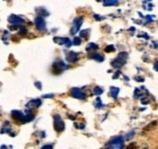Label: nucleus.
Masks as SVG:
<instances>
[{
  "mask_svg": "<svg viewBox=\"0 0 158 149\" xmlns=\"http://www.w3.org/2000/svg\"><path fill=\"white\" fill-rule=\"evenodd\" d=\"M127 58V53L124 52H120L118 56H117V58H115L111 62V65H112L113 67L116 68V69H120L126 63Z\"/></svg>",
  "mask_w": 158,
  "mask_h": 149,
  "instance_id": "1",
  "label": "nucleus"
},
{
  "mask_svg": "<svg viewBox=\"0 0 158 149\" xmlns=\"http://www.w3.org/2000/svg\"><path fill=\"white\" fill-rule=\"evenodd\" d=\"M53 118H54V124H53L54 129H55L57 132L63 131L65 128V124L61 117H60L59 115H54Z\"/></svg>",
  "mask_w": 158,
  "mask_h": 149,
  "instance_id": "2",
  "label": "nucleus"
},
{
  "mask_svg": "<svg viewBox=\"0 0 158 149\" xmlns=\"http://www.w3.org/2000/svg\"><path fill=\"white\" fill-rule=\"evenodd\" d=\"M68 66L66 64L63 62L62 61H55L52 65V69H53V73L56 75H59V74L62 73V72L66 69H67Z\"/></svg>",
  "mask_w": 158,
  "mask_h": 149,
  "instance_id": "3",
  "label": "nucleus"
},
{
  "mask_svg": "<svg viewBox=\"0 0 158 149\" xmlns=\"http://www.w3.org/2000/svg\"><path fill=\"white\" fill-rule=\"evenodd\" d=\"M83 18H81V17H78V18L74 19L73 23L72 29H71V34L72 35H74V34H76L78 32L79 29L81 27L82 24H83Z\"/></svg>",
  "mask_w": 158,
  "mask_h": 149,
  "instance_id": "4",
  "label": "nucleus"
},
{
  "mask_svg": "<svg viewBox=\"0 0 158 149\" xmlns=\"http://www.w3.org/2000/svg\"><path fill=\"white\" fill-rule=\"evenodd\" d=\"M54 42H56L58 45H65L66 47H70L72 45V41L68 38H60V37H55L53 38Z\"/></svg>",
  "mask_w": 158,
  "mask_h": 149,
  "instance_id": "5",
  "label": "nucleus"
},
{
  "mask_svg": "<svg viewBox=\"0 0 158 149\" xmlns=\"http://www.w3.org/2000/svg\"><path fill=\"white\" fill-rule=\"evenodd\" d=\"M35 27L38 30L43 31L46 29V22L42 16H38L35 19Z\"/></svg>",
  "mask_w": 158,
  "mask_h": 149,
  "instance_id": "6",
  "label": "nucleus"
},
{
  "mask_svg": "<svg viewBox=\"0 0 158 149\" xmlns=\"http://www.w3.org/2000/svg\"><path fill=\"white\" fill-rule=\"evenodd\" d=\"M71 95L73 98H77V99H84L86 98V95L81 91V89L78 88H74L71 90Z\"/></svg>",
  "mask_w": 158,
  "mask_h": 149,
  "instance_id": "7",
  "label": "nucleus"
},
{
  "mask_svg": "<svg viewBox=\"0 0 158 149\" xmlns=\"http://www.w3.org/2000/svg\"><path fill=\"white\" fill-rule=\"evenodd\" d=\"M12 117L13 118V119L16 120L18 121H22V122H25V119H24V115L22 112L20 111H16L14 110L12 111Z\"/></svg>",
  "mask_w": 158,
  "mask_h": 149,
  "instance_id": "8",
  "label": "nucleus"
},
{
  "mask_svg": "<svg viewBox=\"0 0 158 149\" xmlns=\"http://www.w3.org/2000/svg\"><path fill=\"white\" fill-rule=\"evenodd\" d=\"M42 104L41 100L40 99H33L31 100L30 101L27 103L26 104V107L29 109H33V108H39Z\"/></svg>",
  "mask_w": 158,
  "mask_h": 149,
  "instance_id": "9",
  "label": "nucleus"
},
{
  "mask_svg": "<svg viewBox=\"0 0 158 149\" xmlns=\"http://www.w3.org/2000/svg\"><path fill=\"white\" fill-rule=\"evenodd\" d=\"M66 61L69 62H75L78 60V54L74 52H68L66 57Z\"/></svg>",
  "mask_w": 158,
  "mask_h": 149,
  "instance_id": "10",
  "label": "nucleus"
},
{
  "mask_svg": "<svg viewBox=\"0 0 158 149\" xmlns=\"http://www.w3.org/2000/svg\"><path fill=\"white\" fill-rule=\"evenodd\" d=\"M9 22L10 23H12V24L19 25V24H20V23H23L24 21H23V18H21L20 17L17 16V15H12L9 16Z\"/></svg>",
  "mask_w": 158,
  "mask_h": 149,
  "instance_id": "11",
  "label": "nucleus"
},
{
  "mask_svg": "<svg viewBox=\"0 0 158 149\" xmlns=\"http://www.w3.org/2000/svg\"><path fill=\"white\" fill-rule=\"evenodd\" d=\"M119 91H120V89H119L118 88H117V87H111L110 88V93H111V95H112L113 98H117V95H118Z\"/></svg>",
  "mask_w": 158,
  "mask_h": 149,
  "instance_id": "12",
  "label": "nucleus"
},
{
  "mask_svg": "<svg viewBox=\"0 0 158 149\" xmlns=\"http://www.w3.org/2000/svg\"><path fill=\"white\" fill-rule=\"evenodd\" d=\"M91 58H94V59L97 60V61H102L104 60V58H103V55H101L100 54H97V53H94L90 55Z\"/></svg>",
  "mask_w": 158,
  "mask_h": 149,
  "instance_id": "13",
  "label": "nucleus"
},
{
  "mask_svg": "<svg viewBox=\"0 0 158 149\" xmlns=\"http://www.w3.org/2000/svg\"><path fill=\"white\" fill-rule=\"evenodd\" d=\"M157 121H152V122L150 123V124H148V126H146V127H144V131H151V130H152L153 128H154V127H155L156 126H157Z\"/></svg>",
  "mask_w": 158,
  "mask_h": 149,
  "instance_id": "14",
  "label": "nucleus"
},
{
  "mask_svg": "<svg viewBox=\"0 0 158 149\" xmlns=\"http://www.w3.org/2000/svg\"><path fill=\"white\" fill-rule=\"evenodd\" d=\"M98 49V46L97 45H95L94 43H89V45H88V46L86 47V51H90V50H94V49Z\"/></svg>",
  "mask_w": 158,
  "mask_h": 149,
  "instance_id": "15",
  "label": "nucleus"
},
{
  "mask_svg": "<svg viewBox=\"0 0 158 149\" xmlns=\"http://www.w3.org/2000/svg\"><path fill=\"white\" fill-rule=\"evenodd\" d=\"M94 93L95 94V95H101V94L103 93V89L100 88L99 87H96L94 90Z\"/></svg>",
  "mask_w": 158,
  "mask_h": 149,
  "instance_id": "16",
  "label": "nucleus"
},
{
  "mask_svg": "<svg viewBox=\"0 0 158 149\" xmlns=\"http://www.w3.org/2000/svg\"><path fill=\"white\" fill-rule=\"evenodd\" d=\"M89 30H83L80 33V37H83V38H87V36L89 35Z\"/></svg>",
  "mask_w": 158,
  "mask_h": 149,
  "instance_id": "17",
  "label": "nucleus"
},
{
  "mask_svg": "<svg viewBox=\"0 0 158 149\" xmlns=\"http://www.w3.org/2000/svg\"><path fill=\"white\" fill-rule=\"evenodd\" d=\"M114 50H115V48H114V46L113 45H108L107 47H106V49H105V51H106V52H114Z\"/></svg>",
  "mask_w": 158,
  "mask_h": 149,
  "instance_id": "18",
  "label": "nucleus"
},
{
  "mask_svg": "<svg viewBox=\"0 0 158 149\" xmlns=\"http://www.w3.org/2000/svg\"><path fill=\"white\" fill-rule=\"evenodd\" d=\"M73 43V45H79L81 43V40H80V38H78V37H76V38H74Z\"/></svg>",
  "mask_w": 158,
  "mask_h": 149,
  "instance_id": "19",
  "label": "nucleus"
},
{
  "mask_svg": "<svg viewBox=\"0 0 158 149\" xmlns=\"http://www.w3.org/2000/svg\"><path fill=\"white\" fill-rule=\"evenodd\" d=\"M103 1H104L105 6H111L115 2V0H103Z\"/></svg>",
  "mask_w": 158,
  "mask_h": 149,
  "instance_id": "20",
  "label": "nucleus"
},
{
  "mask_svg": "<svg viewBox=\"0 0 158 149\" xmlns=\"http://www.w3.org/2000/svg\"><path fill=\"white\" fill-rule=\"evenodd\" d=\"M102 106H103V104H102L101 100H100V98H97V104H96V107L98 108H102Z\"/></svg>",
  "mask_w": 158,
  "mask_h": 149,
  "instance_id": "21",
  "label": "nucleus"
},
{
  "mask_svg": "<svg viewBox=\"0 0 158 149\" xmlns=\"http://www.w3.org/2000/svg\"><path fill=\"white\" fill-rule=\"evenodd\" d=\"M35 85L36 86V87L38 88L39 89H41V88H42V84H41V83L40 82V81H36V82L35 83Z\"/></svg>",
  "mask_w": 158,
  "mask_h": 149,
  "instance_id": "22",
  "label": "nucleus"
},
{
  "mask_svg": "<svg viewBox=\"0 0 158 149\" xmlns=\"http://www.w3.org/2000/svg\"><path fill=\"white\" fill-rule=\"evenodd\" d=\"M52 145H45V146H43V147H42L41 149H52Z\"/></svg>",
  "mask_w": 158,
  "mask_h": 149,
  "instance_id": "23",
  "label": "nucleus"
},
{
  "mask_svg": "<svg viewBox=\"0 0 158 149\" xmlns=\"http://www.w3.org/2000/svg\"><path fill=\"white\" fill-rule=\"evenodd\" d=\"M53 97V95L51 94V95H43V98H52Z\"/></svg>",
  "mask_w": 158,
  "mask_h": 149,
  "instance_id": "24",
  "label": "nucleus"
},
{
  "mask_svg": "<svg viewBox=\"0 0 158 149\" xmlns=\"http://www.w3.org/2000/svg\"><path fill=\"white\" fill-rule=\"evenodd\" d=\"M101 149H111V148H101Z\"/></svg>",
  "mask_w": 158,
  "mask_h": 149,
  "instance_id": "25",
  "label": "nucleus"
},
{
  "mask_svg": "<svg viewBox=\"0 0 158 149\" xmlns=\"http://www.w3.org/2000/svg\"><path fill=\"white\" fill-rule=\"evenodd\" d=\"M97 1H101V0H97Z\"/></svg>",
  "mask_w": 158,
  "mask_h": 149,
  "instance_id": "26",
  "label": "nucleus"
}]
</instances>
